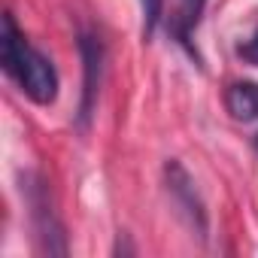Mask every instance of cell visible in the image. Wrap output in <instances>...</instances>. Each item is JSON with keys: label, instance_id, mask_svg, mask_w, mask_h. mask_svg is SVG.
Here are the masks:
<instances>
[{"label": "cell", "instance_id": "cell-6", "mask_svg": "<svg viewBox=\"0 0 258 258\" xmlns=\"http://www.w3.org/2000/svg\"><path fill=\"white\" fill-rule=\"evenodd\" d=\"M225 109L237 121H258V82H231L225 91Z\"/></svg>", "mask_w": 258, "mask_h": 258}, {"label": "cell", "instance_id": "cell-4", "mask_svg": "<svg viewBox=\"0 0 258 258\" xmlns=\"http://www.w3.org/2000/svg\"><path fill=\"white\" fill-rule=\"evenodd\" d=\"M79 52H82V67H85V79H82V106H79V118L82 124L91 118V109L97 103V91H100V76H103V43L94 34H79Z\"/></svg>", "mask_w": 258, "mask_h": 258}, {"label": "cell", "instance_id": "cell-7", "mask_svg": "<svg viewBox=\"0 0 258 258\" xmlns=\"http://www.w3.org/2000/svg\"><path fill=\"white\" fill-rule=\"evenodd\" d=\"M143 7V34L152 37L158 22H161V10H164V0H140Z\"/></svg>", "mask_w": 258, "mask_h": 258}, {"label": "cell", "instance_id": "cell-5", "mask_svg": "<svg viewBox=\"0 0 258 258\" xmlns=\"http://www.w3.org/2000/svg\"><path fill=\"white\" fill-rule=\"evenodd\" d=\"M204 7H207V0H176V10H173V16H170V22H167L173 40H176L198 64H201V55H198L191 37H195V31H198V25H201Z\"/></svg>", "mask_w": 258, "mask_h": 258}, {"label": "cell", "instance_id": "cell-8", "mask_svg": "<svg viewBox=\"0 0 258 258\" xmlns=\"http://www.w3.org/2000/svg\"><path fill=\"white\" fill-rule=\"evenodd\" d=\"M237 55L246 61V64H252V67H258V28L237 46Z\"/></svg>", "mask_w": 258, "mask_h": 258}, {"label": "cell", "instance_id": "cell-1", "mask_svg": "<svg viewBox=\"0 0 258 258\" xmlns=\"http://www.w3.org/2000/svg\"><path fill=\"white\" fill-rule=\"evenodd\" d=\"M0 64L4 73L40 106L55 103L58 97V70L55 64L28 43V37L19 31L16 19L4 13V31H0Z\"/></svg>", "mask_w": 258, "mask_h": 258}, {"label": "cell", "instance_id": "cell-2", "mask_svg": "<svg viewBox=\"0 0 258 258\" xmlns=\"http://www.w3.org/2000/svg\"><path fill=\"white\" fill-rule=\"evenodd\" d=\"M25 201L31 207V222H34V234L43 252L49 255H67V237H64V225L55 213L52 204V191L46 185V179L28 173L25 176Z\"/></svg>", "mask_w": 258, "mask_h": 258}, {"label": "cell", "instance_id": "cell-3", "mask_svg": "<svg viewBox=\"0 0 258 258\" xmlns=\"http://www.w3.org/2000/svg\"><path fill=\"white\" fill-rule=\"evenodd\" d=\"M164 179H167V191H170V201L179 207V213L185 216L188 228L198 231V237L204 240L207 237V207L188 176V170L179 164V161H170L164 167Z\"/></svg>", "mask_w": 258, "mask_h": 258}]
</instances>
